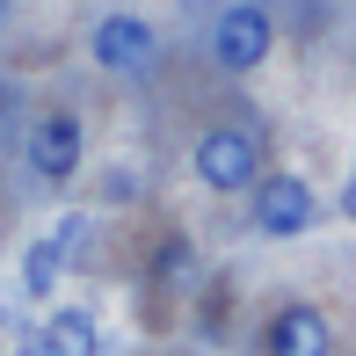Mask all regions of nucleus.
<instances>
[{"label":"nucleus","mask_w":356,"mask_h":356,"mask_svg":"<svg viewBox=\"0 0 356 356\" xmlns=\"http://www.w3.org/2000/svg\"><path fill=\"white\" fill-rule=\"evenodd\" d=\"M342 218H356V168H349V182H342Z\"/></svg>","instance_id":"nucleus-11"},{"label":"nucleus","mask_w":356,"mask_h":356,"mask_svg":"<svg viewBox=\"0 0 356 356\" xmlns=\"http://www.w3.org/2000/svg\"><path fill=\"white\" fill-rule=\"evenodd\" d=\"M254 233H269V240H298L305 225L320 218V204H313V182L305 175H254Z\"/></svg>","instance_id":"nucleus-3"},{"label":"nucleus","mask_w":356,"mask_h":356,"mask_svg":"<svg viewBox=\"0 0 356 356\" xmlns=\"http://www.w3.org/2000/svg\"><path fill=\"white\" fill-rule=\"evenodd\" d=\"M15 356H58V349H51L44 327H22V334H15Z\"/></svg>","instance_id":"nucleus-9"},{"label":"nucleus","mask_w":356,"mask_h":356,"mask_svg":"<svg viewBox=\"0 0 356 356\" xmlns=\"http://www.w3.org/2000/svg\"><path fill=\"white\" fill-rule=\"evenodd\" d=\"M80 145H88V131H80L73 109H44L22 131V160L37 182H66V175H80Z\"/></svg>","instance_id":"nucleus-4"},{"label":"nucleus","mask_w":356,"mask_h":356,"mask_svg":"<svg viewBox=\"0 0 356 356\" xmlns=\"http://www.w3.org/2000/svg\"><path fill=\"white\" fill-rule=\"evenodd\" d=\"M88 51H95L102 73H145L160 58V29L145 22V15H102L95 37H88Z\"/></svg>","instance_id":"nucleus-5"},{"label":"nucleus","mask_w":356,"mask_h":356,"mask_svg":"<svg viewBox=\"0 0 356 356\" xmlns=\"http://www.w3.org/2000/svg\"><path fill=\"white\" fill-rule=\"evenodd\" d=\"M189 168H197L204 189L240 197L262 175V145H254V131H240V124H211V131H197V145H189Z\"/></svg>","instance_id":"nucleus-1"},{"label":"nucleus","mask_w":356,"mask_h":356,"mask_svg":"<svg viewBox=\"0 0 356 356\" xmlns=\"http://www.w3.org/2000/svg\"><path fill=\"white\" fill-rule=\"evenodd\" d=\"M80 240H88V218L73 211V218H58L44 240H29V248H22V291H29V298H51L58 269L73 262V248H80Z\"/></svg>","instance_id":"nucleus-6"},{"label":"nucleus","mask_w":356,"mask_h":356,"mask_svg":"<svg viewBox=\"0 0 356 356\" xmlns=\"http://www.w3.org/2000/svg\"><path fill=\"white\" fill-rule=\"evenodd\" d=\"M8 15H15V0H0V22H8Z\"/></svg>","instance_id":"nucleus-12"},{"label":"nucleus","mask_w":356,"mask_h":356,"mask_svg":"<svg viewBox=\"0 0 356 356\" xmlns=\"http://www.w3.org/2000/svg\"><path fill=\"white\" fill-rule=\"evenodd\" d=\"M182 262H189V248H182V240H168V248H160V277H182Z\"/></svg>","instance_id":"nucleus-10"},{"label":"nucleus","mask_w":356,"mask_h":356,"mask_svg":"<svg viewBox=\"0 0 356 356\" xmlns=\"http://www.w3.org/2000/svg\"><path fill=\"white\" fill-rule=\"evenodd\" d=\"M269 51H277V15H269L262 0H233V8L211 22V58H218V73H254Z\"/></svg>","instance_id":"nucleus-2"},{"label":"nucleus","mask_w":356,"mask_h":356,"mask_svg":"<svg viewBox=\"0 0 356 356\" xmlns=\"http://www.w3.org/2000/svg\"><path fill=\"white\" fill-rule=\"evenodd\" d=\"M262 349H269V356H327V349H334V334H327V320H320L313 305H284V313L269 320Z\"/></svg>","instance_id":"nucleus-7"},{"label":"nucleus","mask_w":356,"mask_h":356,"mask_svg":"<svg viewBox=\"0 0 356 356\" xmlns=\"http://www.w3.org/2000/svg\"><path fill=\"white\" fill-rule=\"evenodd\" d=\"M44 334H51L58 356H95V313H80V305L51 313V320H44Z\"/></svg>","instance_id":"nucleus-8"}]
</instances>
